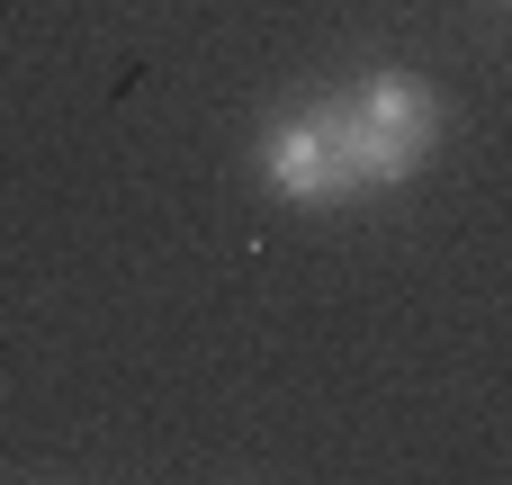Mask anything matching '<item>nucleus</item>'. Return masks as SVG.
Listing matches in <instances>:
<instances>
[{"label": "nucleus", "instance_id": "f257e3e1", "mask_svg": "<svg viewBox=\"0 0 512 485\" xmlns=\"http://www.w3.org/2000/svg\"><path fill=\"white\" fill-rule=\"evenodd\" d=\"M261 180H270V198H288V207H333V198L387 189L378 144H369V126H360L351 99H324V108H306V117H279V126L261 135Z\"/></svg>", "mask_w": 512, "mask_h": 485}, {"label": "nucleus", "instance_id": "f03ea898", "mask_svg": "<svg viewBox=\"0 0 512 485\" xmlns=\"http://www.w3.org/2000/svg\"><path fill=\"white\" fill-rule=\"evenodd\" d=\"M351 108H360V126H369V144H378L387 189L414 180V162H423L432 135H441V99H432V81H414V72H369V81L351 90Z\"/></svg>", "mask_w": 512, "mask_h": 485}]
</instances>
